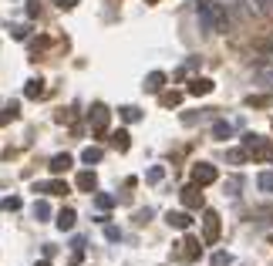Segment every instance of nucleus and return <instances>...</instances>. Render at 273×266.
Returning a JSON list of instances; mask_svg holds the SVG:
<instances>
[{"label": "nucleus", "instance_id": "f257e3e1", "mask_svg": "<svg viewBox=\"0 0 273 266\" xmlns=\"http://www.w3.org/2000/svg\"><path fill=\"white\" fill-rule=\"evenodd\" d=\"M243 152L246 158H253V162H273V145L267 138H260V135H243Z\"/></svg>", "mask_w": 273, "mask_h": 266}, {"label": "nucleus", "instance_id": "f03ea898", "mask_svg": "<svg viewBox=\"0 0 273 266\" xmlns=\"http://www.w3.org/2000/svg\"><path fill=\"white\" fill-rule=\"evenodd\" d=\"M108 118H112V112L98 101V105H91V112H88V121H91V132L98 135V138H105V132H108Z\"/></svg>", "mask_w": 273, "mask_h": 266}, {"label": "nucleus", "instance_id": "7ed1b4c3", "mask_svg": "<svg viewBox=\"0 0 273 266\" xmlns=\"http://www.w3.org/2000/svg\"><path fill=\"white\" fill-rule=\"evenodd\" d=\"M216 165H209V162H195L193 165V186H213L216 182Z\"/></svg>", "mask_w": 273, "mask_h": 266}, {"label": "nucleus", "instance_id": "20e7f679", "mask_svg": "<svg viewBox=\"0 0 273 266\" xmlns=\"http://www.w3.org/2000/svg\"><path fill=\"white\" fill-rule=\"evenodd\" d=\"M216 239H219V216L213 209H206V216H202V243L213 246Z\"/></svg>", "mask_w": 273, "mask_h": 266}, {"label": "nucleus", "instance_id": "39448f33", "mask_svg": "<svg viewBox=\"0 0 273 266\" xmlns=\"http://www.w3.org/2000/svg\"><path fill=\"white\" fill-rule=\"evenodd\" d=\"M176 256H179V260H186V263H193V260H199V256H202V246H199V239H195V236H186V239L179 243Z\"/></svg>", "mask_w": 273, "mask_h": 266}, {"label": "nucleus", "instance_id": "423d86ee", "mask_svg": "<svg viewBox=\"0 0 273 266\" xmlns=\"http://www.w3.org/2000/svg\"><path fill=\"white\" fill-rule=\"evenodd\" d=\"M182 206H186V209H202V206H206L199 186H186V189H182Z\"/></svg>", "mask_w": 273, "mask_h": 266}, {"label": "nucleus", "instance_id": "0eeeda50", "mask_svg": "<svg viewBox=\"0 0 273 266\" xmlns=\"http://www.w3.org/2000/svg\"><path fill=\"white\" fill-rule=\"evenodd\" d=\"M34 192H47V195H68V182H61V179H54V182H34Z\"/></svg>", "mask_w": 273, "mask_h": 266}, {"label": "nucleus", "instance_id": "6e6552de", "mask_svg": "<svg viewBox=\"0 0 273 266\" xmlns=\"http://www.w3.org/2000/svg\"><path fill=\"white\" fill-rule=\"evenodd\" d=\"M24 95L38 101V98H44V95H47V88H44V81H40V77H31V81L24 84Z\"/></svg>", "mask_w": 273, "mask_h": 266}, {"label": "nucleus", "instance_id": "1a4fd4ad", "mask_svg": "<svg viewBox=\"0 0 273 266\" xmlns=\"http://www.w3.org/2000/svg\"><path fill=\"white\" fill-rule=\"evenodd\" d=\"M213 91V81L209 77H193L189 81V95H209Z\"/></svg>", "mask_w": 273, "mask_h": 266}, {"label": "nucleus", "instance_id": "9d476101", "mask_svg": "<svg viewBox=\"0 0 273 266\" xmlns=\"http://www.w3.org/2000/svg\"><path fill=\"white\" fill-rule=\"evenodd\" d=\"M71 162H75V158H71L68 152L54 155V158H51V172H54V175H61V172H68V169H71Z\"/></svg>", "mask_w": 273, "mask_h": 266}, {"label": "nucleus", "instance_id": "9b49d317", "mask_svg": "<svg viewBox=\"0 0 273 266\" xmlns=\"http://www.w3.org/2000/svg\"><path fill=\"white\" fill-rule=\"evenodd\" d=\"M162 84H165V75H162V71H152V75L145 77V91H152V95L162 91Z\"/></svg>", "mask_w": 273, "mask_h": 266}, {"label": "nucleus", "instance_id": "f8f14e48", "mask_svg": "<svg viewBox=\"0 0 273 266\" xmlns=\"http://www.w3.org/2000/svg\"><path fill=\"white\" fill-rule=\"evenodd\" d=\"M58 229H61V232L75 229V209H61L58 212Z\"/></svg>", "mask_w": 273, "mask_h": 266}, {"label": "nucleus", "instance_id": "ddd939ff", "mask_svg": "<svg viewBox=\"0 0 273 266\" xmlns=\"http://www.w3.org/2000/svg\"><path fill=\"white\" fill-rule=\"evenodd\" d=\"M165 219H169V226H176V229H189V223H193L189 212H169Z\"/></svg>", "mask_w": 273, "mask_h": 266}, {"label": "nucleus", "instance_id": "4468645a", "mask_svg": "<svg viewBox=\"0 0 273 266\" xmlns=\"http://www.w3.org/2000/svg\"><path fill=\"white\" fill-rule=\"evenodd\" d=\"M95 186H98L95 172H81V175H78V189L81 192H95Z\"/></svg>", "mask_w": 273, "mask_h": 266}, {"label": "nucleus", "instance_id": "2eb2a0df", "mask_svg": "<svg viewBox=\"0 0 273 266\" xmlns=\"http://www.w3.org/2000/svg\"><path fill=\"white\" fill-rule=\"evenodd\" d=\"M101 158H105V152L95 149V145H88V149L81 152V162H84V165H95V162H101Z\"/></svg>", "mask_w": 273, "mask_h": 266}, {"label": "nucleus", "instance_id": "dca6fc26", "mask_svg": "<svg viewBox=\"0 0 273 266\" xmlns=\"http://www.w3.org/2000/svg\"><path fill=\"white\" fill-rule=\"evenodd\" d=\"M112 145H115L118 152H128V145H132V142H128V132H125V128L115 132V135H112Z\"/></svg>", "mask_w": 273, "mask_h": 266}, {"label": "nucleus", "instance_id": "f3484780", "mask_svg": "<svg viewBox=\"0 0 273 266\" xmlns=\"http://www.w3.org/2000/svg\"><path fill=\"white\" fill-rule=\"evenodd\" d=\"M233 135V128H230V121H216L213 125V138H219V142H226Z\"/></svg>", "mask_w": 273, "mask_h": 266}, {"label": "nucleus", "instance_id": "a211bd4d", "mask_svg": "<svg viewBox=\"0 0 273 266\" xmlns=\"http://www.w3.org/2000/svg\"><path fill=\"white\" fill-rule=\"evenodd\" d=\"M20 206H24V202H20V195H7V199L0 202V209H3V212H17Z\"/></svg>", "mask_w": 273, "mask_h": 266}, {"label": "nucleus", "instance_id": "6ab92c4d", "mask_svg": "<svg viewBox=\"0 0 273 266\" xmlns=\"http://www.w3.org/2000/svg\"><path fill=\"white\" fill-rule=\"evenodd\" d=\"M47 216H51V206H47L44 199H40V202H34V219H38V223H44Z\"/></svg>", "mask_w": 273, "mask_h": 266}, {"label": "nucleus", "instance_id": "aec40b11", "mask_svg": "<svg viewBox=\"0 0 273 266\" xmlns=\"http://www.w3.org/2000/svg\"><path fill=\"white\" fill-rule=\"evenodd\" d=\"M179 101H182V91H165V95H162V105H165V108H176Z\"/></svg>", "mask_w": 273, "mask_h": 266}, {"label": "nucleus", "instance_id": "412c9836", "mask_svg": "<svg viewBox=\"0 0 273 266\" xmlns=\"http://www.w3.org/2000/svg\"><path fill=\"white\" fill-rule=\"evenodd\" d=\"M17 112H20V105H17V101H10V105L3 108V114H0V121H14V118H17Z\"/></svg>", "mask_w": 273, "mask_h": 266}, {"label": "nucleus", "instance_id": "4be33fe9", "mask_svg": "<svg viewBox=\"0 0 273 266\" xmlns=\"http://www.w3.org/2000/svg\"><path fill=\"white\" fill-rule=\"evenodd\" d=\"M47 44H51V40H47V38H38V40H31V57L38 61V54H40V51H44V47H47Z\"/></svg>", "mask_w": 273, "mask_h": 266}, {"label": "nucleus", "instance_id": "5701e85b", "mask_svg": "<svg viewBox=\"0 0 273 266\" xmlns=\"http://www.w3.org/2000/svg\"><path fill=\"white\" fill-rule=\"evenodd\" d=\"M246 105H250V108H267V105H270V98H263V95H250V98H246Z\"/></svg>", "mask_w": 273, "mask_h": 266}, {"label": "nucleus", "instance_id": "b1692460", "mask_svg": "<svg viewBox=\"0 0 273 266\" xmlns=\"http://www.w3.org/2000/svg\"><path fill=\"white\" fill-rule=\"evenodd\" d=\"M121 118H125V121H138V118H142V112H138V108H132V105H125V108H121Z\"/></svg>", "mask_w": 273, "mask_h": 266}, {"label": "nucleus", "instance_id": "393cba45", "mask_svg": "<svg viewBox=\"0 0 273 266\" xmlns=\"http://www.w3.org/2000/svg\"><path fill=\"white\" fill-rule=\"evenodd\" d=\"M95 206H98L101 212H108L112 206H115V199H112V195H98V199H95Z\"/></svg>", "mask_w": 273, "mask_h": 266}, {"label": "nucleus", "instance_id": "a878e982", "mask_svg": "<svg viewBox=\"0 0 273 266\" xmlns=\"http://www.w3.org/2000/svg\"><path fill=\"white\" fill-rule=\"evenodd\" d=\"M260 189L273 192V172H263V175H260Z\"/></svg>", "mask_w": 273, "mask_h": 266}, {"label": "nucleus", "instance_id": "bb28decb", "mask_svg": "<svg viewBox=\"0 0 273 266\" xmlns=\"http://www.w3.org/2000/svg\"><path fill=\"white\" fill-rule=\"evenodd\" d=\"M162 175H165V169H162V165H152L145 179H149V182H162Z\"/></svg>", "mask_w": 273, "mask_h": 266}, {"label": "nucleus", "instance_id": "cd10ccee", "mask_svg": "<svg viewBox=\"0 0 273 266\" xmlns=\"http://www.w3.org/2000/svg\"><path fill=\"white\" fill-rule=\"evenodd\" d=\"M213 263H216V266H230V263H233V256H230V253H216Z\"/></svg>", "mask_w": 273, "mask_h": 266}, {"label": "nucleus", "instance_id": "c85d7f7f", "mask_svg": "<svg viewBox=\"0 0 273 266\" xmlns=\"http://www.w3.org/2000/svg\"><path fill=\"white\" fill-rule=\"evenodd\" d=\"M40 14V3L38 0H31V3H27V17H38Z\"/></svg>", "mask_w": 273, "mask_h": 266}, {"label": "nucleus", "instance_id": "c756f323", "mask_svg": "<svg viewBox=\"0 0 273 266\" xmlns=\"http://www.w3.org/2000/svg\"><path fill=\"white\" fill-rule=\"evenodd\" d=\"M105 236H108V239H112V243H115V239H121V232H118L115 226H105Z\"/></svg>", "mask_w": 273, "mask_h": 266}, {"label": "nucleus", "instance_id": "7c9ffc66", "mask_svg": "<svg viewBox=\"0 0 273 266\" xmlns=\"http://www.w3.org/2000/svg\"><path fill=\"white\" fill-rule=\"evenodd\" d=\"M10 34H14L17 40H24V38H27V27H20V24H17V27H10Z\"/></svg>", "mask_w": 273, "mask_h": 266}, {"label": "nucleus", "instance_id": "2f4dec72", "mask_svg": "<svg viewBox=\"0 0 273 266\" xmlns=\"http://www.w3.org/2000/svg\"><path fill=\"white\" fill-rule=\"evenodd\" d=\"M61 10H71V7H78V0H58Z\"/></svg>", "mask_w": 273, "mask_h": 266}, {"label": "nucleus", "instance_id": "473e14b6", "mask_svg": "<svg viewBox=\"0 0 273 266\" xmlns=\"http://www.w3.org/2000/svg\"><path fill=\"white\" fill-rule=\"evenodd\" d=\"M34 266H51V263H47V260H40V263H34Z\"/></svg>", "mask_w": 273, "mask_h": 266}, {"label": "nucleus", "instance_id": "72a5a7b5", "mask_svg": "<svg viewBox=\"0 0 273 266\" xmlns=\"http://www.w3.org/2000/svg\"><path fill=\"white\" fill-rule=\"evenodd\" d=\"M149 3H158V0H149Z\"/></svg>", "mask_w": 273, "mask_h": 266}]
</instances>
